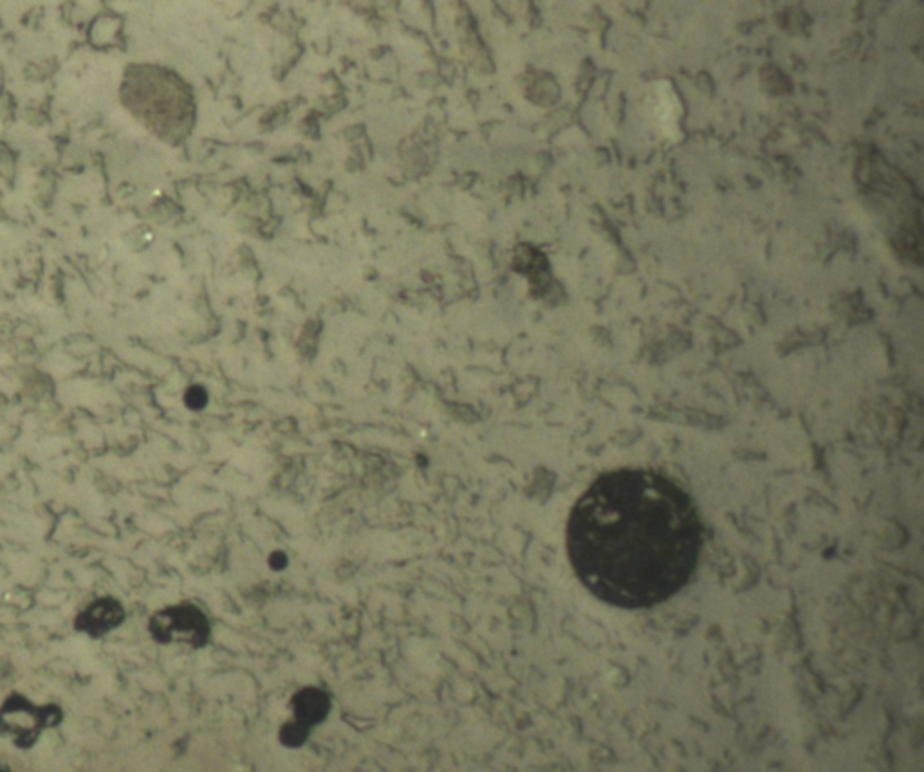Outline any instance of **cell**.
Listing matches in <instances>:
<instances>
[{
  "mask_svg": "<svg viewBox=\"0 0 924 772\" xmlns=\"http://www.w3.org/2000/svg\"><path fill=\"white\" fill-rule=\"evenodd\" d=\"M703 527L692 498L654 469L603 473L574 504L567 554L576 578L612 607H654L692 578Z\"/></svg>",
  "mask_w": 924,
  "mask_h": 772,
  "instance_id": "obj_1",
  "label": "cell"
},
{
  "mask_svg": "<svg viewBox=\"0 0 924 772\" xmlns=\"http://www.w3.org/2000/svg\"><path fill=\"white\" fill-rule=\"evenodd\" d=\"M64 720L65 711L60 704L37 702L20 691H11L0 702V738L19 751L35 749Z\"/></svg>",
  "mask_w": 924,
  "mask_h": 772,
  "instance_id": "obj_2",
  "label": "cell"
},
{
  "mask_svg": "<svg viewBox=\"0 0 924 772\" xmlns=\"http://www.w3.org/2000/svg\"><path fill=\"white\" fill-rule=\"evenodd\" d=\"M210 621L192 603L161 608L148 619V634L158 644H183L203 648L210 639Z\"/></svg>",
  "mask_w": 924,
  "mask_h": 772,
  "instance_id": "obj_3",
  "label": "cell"
},
{
  "mask_svg": "<svg viewBox=\"0 0 924 772\" xmlns=\"http://www.w3.org/2000/svg\"><path fill=\"white\" fill-rule=\"evenodd\" d=\"M127 621V608L114 596L96 598L74 617V632L89 639H103Z\"/></svg>",
  "mask_w": 924,
  "mask_h": 772,
  "instance_id": "obj_4",
  "label": "cell"
},
{
  "mask_svg": "<svg viewBox=\"0 0 924 772\" xmlns=\"http://www.w3.org/2000/svg\"><path fill=\"white\" fill-rule=\"evenodd\" d=\"M293 720L300 726L313 729L327 720L331 713V697L318 688H304L291 700Z\"/></svg>",
  "mask_w": 924,
  "mask_h": 772,
  "instance_id": "obj_5",
  "label": "cell"
},
{
  "mask_svg": "<svg viewBox=\"0 0 924 772\" xmlns=\"http://www.w3.org/2000/svg\"><path fill=\"white\" fill-rule=\"evenodd\" d=\"M657 91L654 92V103H652V116L656 121L657 127L661 129V134L665 138L679 139L681 132L677 129V121L681 114V105L675 98L672 87L666 82L657 83Z\"/></svg>",
  "mask_w": 924,
  "mask_h": 772,
  "instance_id": "obj_6",
  "label": "cell"
},
{
  "mask_svg": "<svg viewBox=\"0 0 924 772\" xmlns=\"http://www.w3.org/2000/svg\"><path fill=\"white\" fill-rule=\"evenodd\" d=\"M309 735H311V729L300 726L295 720H289L284 726L280 727L278 740H280V744L286 745L289 749H298L307 742Z\"/></svg>",
  "mask_w": 924,
  "mask_h": 772,
  "instance_id": "obj_7",
  "label": "cell"
},
{
  "mask_svg": "<svg viewBox=\"0 0 924 772\" xmlns=\"http://www.w3.org/2000/svg\"><path fill=\"white\" fill-rule=\"evenodd\" d=\"M206 405V392L199 386H194L186 392V406L190 408H203Z\"/></svg>",
  "mask_w": 924,
  "mask_h": 772,
  "instance_id": "obj_8",
  "label": "cell"
}]
</instances>
